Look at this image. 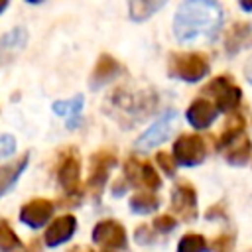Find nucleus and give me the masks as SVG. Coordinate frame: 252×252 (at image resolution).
<instances>
[{"instance_id": "obj_8", "label": "nucleus", "mask_w": 252, "mask_h": 252, "mask_svg": "<svg viewBox=\"0 0 252 252\" xmlns=\"http://www.w3.org/2000/svg\"><path fill=\"white\" fill-rule=\"evenodd\" d=\"M124 181L134 187H144L148 191H156L161 185V179L150 161H140L138 158H128L124 163Z\"/></svg>"}, {"instance_id": "obj_4", "label": "nucleus", "mask_w": 252, "mask_h": 252, "mask_svg": "<svg viewBox=\"0 0 252 252\" xmlns=\"http://www.w3.org/2000/svg\"><path fill=\"white\" fill-rule=\"evenodd\" d=\"M57 181L69 197L71 207L81 199V159L75 148H69L61 154L57 163Z\"/></svg>"}, {"instance_id": "obj_23", "label": "nucleus", "mask_w": 252, "mask_h": 252, "mask_svg": "<svg viewBox=\"0 0 252 252\" xmlns=\"http://www.w3.org/2000/svg\"><path fill=\"white\" fill-rule=\"evenodd\" d=\"M165 2H152V0H132L128 2V12H130V18L134 22H144L148 20L150 16H154L159 8H163Z\"/></svg>"}, {"instance_id": "obj_2", "label": "nucleus", "mask_w": 252, "mask_h": 252, "mask_svg": "<svg viewBox=\"0 0 252 252\" xmlns=\"http://www.w3.org/2000/svg\"><path fill=\"white\" fill-rule=\"evenodd\" d=\"M158 96L152 91H134L128 87L116 89L104 104V112L112 116L122 128H132L136 122L148 118L156 108Z\"/></svg>"}, {"instance_id": "obj_20", "label": "nucleus", "mask_w": 252, "mask_h": 252, "mask_svg": "<svg viewBox=\"0 0 252 252\" xmlns=\"http://www.w3.org/2000/svg\"><path fill=\"white\" fill-rule=\"evenodd\" d=\"M250 33H252L250 24H246V22H236V24H232V28L228 30L226 39H224L226 53H228V55L238 53V51H240V47L244 45V41L250 37Z\"/></svg>"}, {"instance_id": "obj_29", "label": "nucleus", "mask_w": 252, "mask_h": 252, "mask_svg": "<svg viewBox=\"0 0 252 252\" xmlns=\"http://www.w3.org/2000/svg\"><path fill=\"white\" fill-rule=\"evenodd\" d=\"M14 152H16V138L10 136V134L0 136V159L12 156Z\"/></svg>"}, {"instance_id": "obj_5", "label": "nucleus", "mask_w": 252, "mask_h": 252, "mask_svg": "<svg viewBox=\"0 0 252 252\" xmlns=\"http://www.w3.org/2000/svg\"><path fill=\"white\" fill-rule=\"evenodd\" d=\"M203 93H211L213 98H215V106L220 110V112H236L238 110V104L242 100V91L238 89V85H234L232 77H226V75H220V77H215L205 89Z\"/></svg>"}, {"instance_id": "obj_18", "label": "nucleus", "mask_w": 252, "mask_h": 252, "mask_svg": "<svg viewBox=\"0 0 252 252\" xmlns=\"http://www.w3.org/2000/svg\"><path fill=\"white\" fill-rule=\"evenodd\" d=\"M28 161H30V152H26L24 156H20L18 159L6 165H0V197H4L14 187V183L20 179V175L28 167Z\"/></svg>"}, {"instance_id": "obj_35", "label": "nucleus", "mask_w": 252, "mask_h": 252, "mask_svg": "<svg viewBox=\"0 0 252 252\" xmlns=\"http://www.w3.org/2000/svg\"><path fill=\"white\" fill-rule=\"evenodd\" d=\"M6 8H8V2H6V0H0V14H2Z\"/></svg>"}, {"instance_id": "obj_6", "label": "nucleus", "mask_w": 252, "mask_h": 252, "mask_svg": "<svg viewBox=\"0 0 252 252\" xmlns=\"http://www.w3.org/2000/svg\"><path fill=\"white\" fill-rule=\"evenodd\" d=\"M207 156V144L197 134H181L173 142V159L183 167L199 165Z\"/></svg>"}, {"instance_id": "obj_14", "label": "nucleus", "mask_w": 252, "mask_h": 252, "mask_svg": "<svg viewBox=\"0 0 252 252\" xmlns=\"http://www.w3.org/2000/svg\"><path fill=\"white\" fill-rule=\"evenodd\" d=\"M217 114H219V108H217L215 102L209 100V98H195V100L189 104L187 112H185L187 122H189L193 128H197V130L209 128V126L215 122Z\"/></svg>"}, {"instance_id": "obj_36", "label": "nucleus", "mask_w": 252, "mask_h": 252, "mask_svg": "<svg viewBox=\"0 0 252 252\" xmlns=\"http://www.w3.org/2000/svg\"><path fill=\"white\" fill-rule=\"evenodd\" d=\"M69 252H93V250H81L79 246H75V248H71ZM104 252H106V250H104Z\"/></svg>"}, {"instance_id": "obj_25", "label": "nucleus", "mask_w": 252, "mask_h": 252, "mask_svg": "<svg viewBox=\"0 0 252 252\" xmlns=\"http://www.w3.org/2000/svg\"><path fill=\"white\" fill-rule=\"evenodd\" d=\"M16 248H20V238L10 228V224L0 219V252H12Z\"/></svg>"}, {"instance_id": "obj_17", "label": "nucleus", "mask_w": 252, "mask_h": 252, "mask_svg": "<svg viewBox=\"0 0 252 252\" xmlns=\"http://www.w3.org/2000/svg\"><path fill=\"white\" fill-rule=\"evenodd\" d=\"M85 104V96L83 94H75L73 98H65V100H55L53 102V112L57 116L67 118V128L75 130L81 124V110Z\"/></svg>"}, {"instance_id": "obj_32", "label": "nucleus", "mask_w": 252, "mask_h": 252, "mask_svg": "<svg viewBox=\"0 0 252 252\" xmlns=\"http://www.w3.org/2000/svg\"><path fill=\"white\" fill-rule=\"evenodd\" d=\"M244 77H246V81L252 85V57H250V61H248V65H246V69H244Z\"/></svg>"}, {"instance_id": "obj_12", "label": "nucleus", "mask_w": 252, "mask_h": 252, "mask_svg": "<svg viewBox=\"0 0 252 252\" xmlns=\"http://www.w3.org/2000/svg\"><path fill=\"white\" fill-rule=\"evenodd\" d=\"M53 209L55 205L47 199H33L30 203H26L20 211V220L26 224V226H32V228H41L53 215Z\"/></svg>"}, {"instance_id": "obj_11", "label": "nucleus", "mask_w": 252, "mask_h": 252, "mask_svg": "<svg viewBox=\"0 0 252 252\" xmlns=\"http://www.w3.org/2000/svg\"><path fill=\"white\" fill-rule=\"evenodd\" d=\"M93 242L108 250H124L128 246L126 228L116 220H100L93 228Z\"/></svg>"}, {"instance_id": "obj_19", "label": "nucleus", "mask_w": 252, "mask_h": 252, "mask_svg": "<svg viewBox=\"0 0 252 252\" xmlns=\"http://www.w3.org/2000/svg\"><path fill=\"white\" fill-rule=\"evenodd\" d=\"M244 126H246L244 116H242L238 110L232 112L230 118H228L226 124H224L222 134H220L219 140H217V150H224V148L232 146L238 138H242V136H244Z\"/></svg>"}, {"instance_id": "obj_9", "label": "nucleus", "mask_w": 252, "mask_h": 252, "mask_svg": "<svg viewBox=\"0 0 252 252\" xmlns=\"http://www.w3.org/2000/svg\"><path fill=\"white\" fill-rule=\"evenodd\" d=\"M171 211L185 222H193L197 219V193L189 181L175 183L171 191Z\"/></svg>"}, {"instance_id": "obj_24", "label": "nucleus", "mask_w": 252, "mask_h": 252, "mask_svg": "<svg viewBox=\"0 0 252 252\" xmlns=\"http://www.w3.org/2000/svg\"><path fill=\"white\" fill-rule=\"evenodd\" d=\"M207 250V240L205 236L201 234H195V232H189L185 234L179 244H177V252H205Z\"/></svg>"}, {"instance_id": "obj_28", "label": "nucleus", "mask_w": 252, "mask_h": 252, "mask_svg": "<svg viewBox=\"0 0 252 252\" xmlns=\"http://www.w3.org/2000/svg\"><path fill=\"white\" fill-rule=\"evenodd\" d=\"M156 161H158V165L163 169V173H165V175H169V177H173V175H175V159H173L169 154L159 152V154L156 156Z\"/></svg>"}, {"instance_id": "obj_1", "label": "nucleus", "mask_w": 252, "mask_h": 252, "mask_svg": "<svg viewBox=\"0 0 252 252\" xmlns=\"http://www.w3.org/2000/svg\"><path fill=\"white\" fill-rule=\"evenodd\" d=\"M222 26V10L211 0L183 2L173 18V35L181 43L215 37Z\"/></svg>"}, {"instance_id": "obj_7", "label": "nucleus", "mask_w": 252, "mask_h": 252, "mask_svg": "<svg viewBox=\"0 0 252 252\" xmlns=\"http://www.w3.org/2000/svg\"><path fill=\"white\" fill-rule=\"evenodd\" d=\"M175 118H177V112H175V110H165L146 132L140 134V138L136 140L134 148H136L138 152H150V150H154L156 146L163 144V142L171 136V132H173V122H175Z\"/></svg>"}, {"instance_id": "obj_10", "label": "nucleus", "mask_w": 252, "mask_h": 252, "mask_svg": "<svg viewBox=\"0 0 252 252\" xmlns=\"http://www.w3.org/2000/svg\"><path fill=\"white\" fill-rule=\"evenodd\" d=\"M116 165V154L110 150H100L91 156V173H89V189L100 197L106 181H108V171Z\"/></svg>"}, {"instance_id": "obj_22", "label": "nucleus", "mask_w": 252, "mask_h": 252, "mask_svg": "<svg viewBox=\"0 0 252 252\" xmlns=\"http://www.w3.org/2000/svg\"><path fill=\"white\" fill-rule=\"evenodd\" d=\"M250 152H252V144L246 136L238 138L232 146L226 148V154H224V159L230 163V165H244L250 158Z\"/></svg>"}, {"instance_id": "obj_15", "label": "nucleus", "mask_w": 252, "mask_h": 252, "mask_svg": "<svg viewBox=\"0 0 252 252\" xmlns=\"http://www.w3.org/2000/svg\"><path fill=\"white\" fill-rule=\"evenodd\" d=\"M75 230H77V219H75L73 215H63V217L55 219V220L47 226V230H45V234H43V242H45L49 248H55V246L67 242V240L75 234Z\"/></svg>"}, {"instance_id": "obj_3", "label": "nucleus", "mask_w": 252, "mask_h": 252, "mask_svg": "<svg viewBox=\"0 0 252 252\" xmlns=\"http://www.w3.org/2000/svg\"><path fill=\"white\" fill-rule=\"evenodd\" d=\"M167 73L185 83H197L209 75V59L203 53H171L167 61Z\"/></svg>"}, {"instance_id": "obj_30", "label": "nucleus", "mask_w": 252, "mask_h": 252, "mask_svg": "<svg viewBox=\"0 0 252 252\" xmlns=\"http://www.w3.org/2000/svg\"><path fill=\"white\" fill-rule=\"evenodd\" d=\"M136 242L138 244H154L156 242V234L150 230V226H146V224H142V226H138L136 228Z\"/></svg>"}, {"instance_id": "obj_26", "label": "nucleus", "mask_w": 252, "mask_h": 252, "mask_svg": "<svg viewBox=\"0 0 252 252\" xmlns=\"http://www.w3.org/2000/svg\"><path fill=\"white\" fill-rule=\"evenodd\" d=\"M234 242H236V238L232 234H219L211 242V252H232Z\"/></svg>"}, {"instance_id": "obj_13", "label": "nucleus", "mask_w": 252, "mask_h": 252, "mask_svg": "<svg viewBox=\"0 0 252 252\" xmlns=\"http://www.w3.org/2000/svg\"><path fill=\"white\" fill-rule=\"evenodd\" d=\"M26 43H28V30L24 26L4 33L0 37V67L10 65L18 57V53H22Z\"/></svg>"}, {"instance_id": "obj_16", "label": "nucleus", "mask_w": 252, "mask_h": 252, "mask_svg": "<svg viewBox=\"0 0 252 252\" xmlns=\"http://www.w3.org/2000/svg\"><path fill=\"white\" fill-rule=\"evenodd\" d=\"M120 73H122L120 63H118L112 55L102 53V55L98 57V61H96V65H94L93 73H91L89 87H91L93 91H94V89H100L102 85H106V83H110L112 79H116Z\"/></svg>"}, {"instance_id": "obj_33", "label": "nucleus", "mask_w": 252, "mask_h": 252, "mask_svg": "<svg viewBox=\"0 0 252 252\" xmlns=\"http://www.w3.org/2000/svg\"><path fill=\"white\" fill-rule=\"evenodd\" d=\"M28 252H41V246H39V242H37V240H33V242L30 244Z\"/></svg>"}, {"instance_id": "obj_27", "label": "nucleus", "mask_w": 252, "mask_h": 252, "mask_svg": "<svg viewBox=\"0 0 252 252\" xmlns=\"http://www.w3.org/2000/svg\"><path fill=\"white\" fill-rule=\"evenodd\" d=\"M175 226H177V220H175L173 217H169V215H161V217H158V219L154 220V230L159 232V234H167V232H171Z\"/></svg>"}, {"instance_id": "obj_34", "label": "nucleus", "mask_w": 252, "mask_h": 252, "mask_svg": "<svg viewBox=\"0 0 252 252\" xmlns=\"http://www.w3.org/2000/svg\"><path fill=\"white\" fill-rule=\"evenodd\" d=\"M240 8L242 10H252V2H240Z\"/></svg>"}, {"instance_id": "obj_21", "label": "nucleus", "mask_w": 252, "mask_h": 252, "mask_svg": "<svg viewBox=\"0 0 252 252\" xmlns=\"http://www.w3.org/2000/svg\"><path fill=\"white\" fill-rule=\"evenodd\" d=\"M159 207V197L152 191H140L130 197V211L136 215H150L158 211Z\"/></svg>"}, {"instance_id": "obj_31", "label": "nucleus", "mask_w": 252, "mask_h": 252, "mask_svg": "<svg viewBox=\"0 0 252 252\" xmlns=\"http://www.w3.org/2000/svg\"><path fill=\"white\" fill-rule=\"evenodd\" d=\"M205 217L211 220H215V219H226V213H224V205L222 203H217L215 207H211L207 213H205Z\"/></svg>"}]
</instances>
